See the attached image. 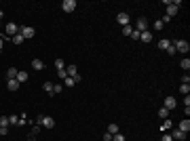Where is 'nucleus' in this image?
I'll return each instance as SVG.
<instances>
[{
    "label": "nucleus",
    "mask_w": 190,
    "mask_h": 141,
    "mask_svg": "<svg viewBox=\"0 0 190 141\" xmlns=\"http://www.w3.org/2000/svg\"><path fill=\"white\" fill-rule=\"evenodd\" d=\"M163 25H165V23H163L161 19H158V21H154V30H163Z\"/></svg>",
    "instance_id": "nucleus-32"
},
{
    "label": "nucleus",
    "mask_w": 190,
    "mask_h": 141,
    "mask_svg": "<svg viewBox=\"0 0 190 141\" xmlns=\"http://www.w3.org/2000/svg\"><path fill=\"white\" fill-rule=\"evenodd\" d=\"M171 44V40H167V38H163V40H158V48L161 51H167V47Z\"/></svg>",
    "instance_id": "nucleus-16"
},
{
    "label": "nucleus",
    "mask_w": 190,
    "mask_h": 141,
    "mask_svg": "<svg viewBox=\"0 0 190 141\" xmlns=\"http://www.w3.org/2000/svg\"><path fill=\"white\" fill-rule=\"evenodd\" d=\"M61 8H63L66 13H72V11L76 8V0H63V4H61Z\"/></svg>",
    "instance_id": "nucleus-5"
},
{
    "label": "nucleus",
    "mask_w": 190,
    "mask_h": 141,
    "mask_svg": "<svg viewBox=\"0 0 190 141\" xmlns=\"http://www.w3.org/2000/svg\"><path fill=\"white\" fill-rule=\"evenodd\" d=\"M184 105H186V107H190V97H188V95H184Z\"/></svg>",
    "instance_id": "nucleus-38"
},
{
    "label": "nucleus",
    "mask_w": 190,
    "mask_h": 141,
    "mask_svg": "<svg viewBox=\"0 0 190 141\" xmlns=\"http://www.w3.org/2000/svg\"><path fill=\"white\" fill-rule=\"evenodd\" d=\"M182 84H190V76H188V74L182 76Z\"/></svg>",
    "instance_id": "nucleus-35"
},
{
    "label": "nucleus",
    "mask_w": 190,
    "mask_h": 141,
    "mask_svg": "<svg viewBox=\"0 0 190 141\" xmlns=\"http://www.w3.org/2000/svg\"><path fill=\"white\" fill-rule=\"evenodd\" d=\"M180 91H182L184 95H188L190 93V84H182V87H180Z\"/></svg>",
    "instance_id": "nucleus-31"
},
{
    "label": "nucleus",
    "mask_w": 190,
    "mask_h": 141,
    "mask_svg": "<svg viewBox=\"0 0 190 141\" xmlns=\"http://www.w3.org/2000/svg\"><path fill=\"white\" fill-rule=\"evenodd\" d=\"M19 34H21L25 40H30V38H34V28H30V25H21V28H19Z\"/></svg>",
    "instance_id": "nucleus-2"
},
{
    "label": "nucleus",
    "mask_w": 190,
    "mask_h": 141,
    "mask_svg": "<svg viewBox=\"0 0 190 141\" xmlns=\"http://www.w3.org/2000/svg\"><path fill=\"white\" fill-rule=\"evenodd\" d=\"M17 82L21 84V82H28V74L25 72H17Z\"/></svg>",
    "instance_id": "nucleus-18"
},
{
    "label": "nucleus",
    "mask_w": 190,
    "mask_h": 141,
    "mask_svg": "<svg viewBox=\"0 0 190 141\" xmlns=\"http://www.w3.org/2000/svg\"><path fill=\"white\" fill-rule=\"evenodd\" d=\"M6 87H8V91H19V82L17 80H8Z\"/></svg>",
    "instance_id": "nucleus-19"
},
{
    "label": "nucleus",
    "mask_w": 190,
    "mask_h": 141,
    "mask_svg": "<svg viewBox=\"0 0 190 141\" xmlns=\"http://www.w3.org/2000/svg\"><path fill=\"white\" fill-rule=\"evenodd\" d=\"M63 91V84H53V93L57 95V93H61Z\"/></svg>",
    "instance_id": "nucleus-29"
},
{
    "label": "nucleus",
    "mask_w": 190,
    "mask_h": 141,
    "mask_svg": "<svg viewBox=\"0 0 190 141\" xmlns=\"http://www.w3.org/2000/svg\"><path fill=\"white\" fill-rule=\"evenodd\" d=\"M8 124H19V120H17V116H8Z\"/></svg>",
    "instance_id": "nucleus-33"
},
{
    "label": "nucleus",
    "mask_w": 190,
    "mask_h": 141,
    "mask_svg": "<svg viewBox=\"0 0 190 141\" xmlns=\"http://www.w3.org/2000/svg\"><path fill=\"white\" fill-rule=\"evenodd\" d=\"M66 74H68L70 78H74V82H80V74H78V70H76V65H68V70H66Z\"/></svg>",
    "instance_id": "nucleus-3"
},
{
    "label": "nucleus",
    "mask_w": 190,
    "mask_h": 141,
    "mask_svg": "<svg viewBox=\"0 0 190 141\" xmlns=\"http://www.w3.org/2000/svg\"><path fill=\"white\" fill-rule=\"evenodd\" d=\"M131 32H133L131 25H125V28H123V34H125V36H131Z\"/></svg>",
    "instance_id": "nucleus-27"
},
{
    "label": "nucleus",
    "mask_w": 190,
    "mask_h": 141,
    "mask_svg": "<svg viewBox=\"0 0 190 141\" xmlns=\"http://www.w3.org/2000/svg\"><path fill=\"white\" fill-rule=\"evenodd\" d=\"M6 133H8V129H6V126H0V135H2V137H4V135H6Z\"/></svg>",
    "instance_id": "nucleus-39"
},
{
    "label": "nucleus",
    "mask_w": 190,
    "mask_h": 141,
    "mask_svg": "<svg viewBox=\"0 0 190 141\" xmlns=\"http://www.w3.org/2000/svg\"><path fill=\"white\" fill-rule=\"evenodd\" d=\"M45 91H47L49 95H55L53 93V84H51V82H45Z\"/></svg>",
    "instance_id": "nucleus-30"
},
{
    "label": "nucleus",
    "mask_w": 190,
    "mask_h": 141,
    "mask_svg": "<svg viewBox=\"0 0 190 141\" xmlns=\"http://www.w3.org/2000/svg\"><path fill=\"white\" fill-rule=\"evenodd\" d=\"M6 78H8V80H17V70H15V67H8Z\"/></svg>",
    "instance_id": "nucleus-14"
},
{
    "label": "nucleus",
    "mask_w": 190,
    "mask_h": 141,
    "mask_svg": "<svg viewBox=\"0 0 190 141\" xmlns=\"http://www.w3.org/2000/svg\"><path fill=\"white\" fill-rule=\"evenodd\" d=\"M74 84H76V82H74V78H70V76H68V78H63V87H68V89H72Z\"/></svg>",
    "instance_id": "nucleus-21"
},
{
    "label": "nucleus",
    "mask_w": 190,
    "mask_h": 141,
    "mask_svg": "<svg viewBox=\"0 0 190 141\" xmlns=\"http://www.w3.org/2000/svg\"><path fill=\"white\" fill-rule=\"evenodd\" d=\"M158 116H161L163 120H165V118H169V110H167V107H161V110H158Z\"/></svg>",
    "instance_id": "nucleus-23"
},
{
    "label": "nucleus",
    "mask_w": 190,
    "mask_h": 141,
    "mask_svg": "<svg viewBox=\"0 0 190 141\" xmlns=\"http://www.w3.org/2000/svg\"><path fill=\"white\" fill-rule=\"evenodd\" d=\"M178 131H182V133H188V131H190V120H188V118H184V120L178 124Z\"/></svg>",
    "instance_id": "nucleus-10"
},
{
    "label": "nucleus",
    "mask_w": 190,
    "mask_h": 141,
    "mask_svg": "<svg viewBox=\"0 0 190 141\" xmlns=\"http://www.w3.org/2000/svg\"><path fill=\"white\" fill-rule=\"evenodd\" d=\"M180 65H182V70H184V72H188V70H190V59H188V57H186V59H182V61H180Z\"/></svg>",
    "instance_id": "nucleus-20"
},
{
    "label": "nucleus",
    "mask_w": 190,
    "mask_h": 141,
    "mask_svg": "<svg viewBox=\"0 0 190 141\" xmlns=\"http://www.w3.org/2000/svg\"><path fill=\"white\" fill-rule=\"evenodd\" d=\"M28 141H36V135H32V133H30V137H28Z\"/></svg>",
    "instance_id": "nucleus-41"
},
{
    "label": "nucleus",
    "mask_w": 190,
    "mask_h": 141,
    "mask_svg": "<svg viewBox=\"0 0 190 141\" xmlns=\"http://www.w3.org/2000/svg\"><path fill=\"white\" fill-rule=\"evenodd\" d=\"M57 76H59V78H68V74H66V70H59V72H57Z\"/></svg>",
    "instance_id": "nucleus-37"
},
{
    "label": "nucleus",
    "mask_w": 190,
    "mask_h": 141,
    "mask_svg": "<svg viewBox=\"0 0 190 141\" xmlns=\"http://www.w3.org/2000/svg\"><path fill=\"white\" fill-rule=\"evenodd\" d=\"M178 8H180V2H167V17L178 15Z\"/></svg>",
    "instance_id": "nucleus-4"
},
{
    "label": "nucleus",
    "mask_w": 190,
    "mask_h": 141,
    "mask_svg": "<svg viewBox=\"0 0 190 141\" xmlns=\"http://www.w3.org/2000/svg\"><path fill=\"white\" fill-rule=\"evenodd\" d=\"M175 105H178V101H175V97H171V95H169V97H165V107H167L169 112H171V110H173Z\"/></svg>",
    "instance_id": "nucleus-8"
},
{
    "label": "nucleus",
    "mask_w": 190,
    "mask_h": 141,
    "mask_svg": "<svg viewBox=\"0 0 190 141\" xmlns=\"http://www.w3.org/2000/svg\"><path fill=\"white\" fill-rule=\"evenodd\" d=\"M116 21H118L123 28L129 25V13H118V15H116Z\"/></svg>",
    "instance_id": "nucleus-7"
},
{
    "label": "nucleus",
    "mask_w": 190,
    "mask_h": 141,
    "mask_svg": "<svg viewBox=\"0 0 190 141\" xmlns=\"http://www.w3.org/2000/svg\"><path fill=\"white\" fill-rule=\"evenodd\" d=\"M0 126H8V116H0Z\"/></svg>",
    "instance_id": "nucleus-28"
},
{
    "label": "nucleus",
    "mask_w": 190,
    "mask_h": 141,
    "mask_svg": "<svg viewBox=\"0 0 190 141\" xmlns=\"http://www.w3.org/2000/svg\"><path fill=\"white\" fill-rule=\"evenodd\" d=\"M173 126V122L169 120V118H165V122H163V131H167V129H171Z\"/></svg>",
    "instance_id": "nucleus-25"
},
{
    "label": "nucleus",
    "mask_w": 190,
    "mask_h": 141,
    "mask_svg": "<svg viewBox=\"0 0 190 141\" xmlns=\"http://www.w3.org/2000/svg\"><path fill=\"white\" fill-rule=\"evenodd\" d=\"M4 32H6L8 36H15V34H19V25H17V23H6Z\"/></svg>",
    "instance_id": "nucleus-6"
},
{
    "label": "nucleus",
    "mask_w": 190,
    "mask_h": 141,
    "mask_svg": "<svg viewBox=\"0 0 190 141\" xmlns=\"http://www.w3.org/2000/svg\"><path fill=\"white\" fill-rule=\"evenodd\" d=\"M112 141H127V139H125L123 133H116V135H112Z\"/></svg>",
    "instance_id": "nucleus-26"
},
{
    "label": "nucleus",
    "mask_w": 190,
    "mask_h": 141,
    "mask_svg": "<svg viewBox=\"0 0 190 141\" xmlns=\"http://www.w3.org/2000/svg\"><path fill=\"white\" fill-rule=\"evenodd\" d=\"M32 67H34V70H42V67H45L42 59H36V57H34V59H32Z\"/></svg>",
    "instance_id": "nucleus-13"
},
{
    "label": "nucleus",
    "mask_w": 190,
    "mask_h": 141,
    "mask_svg": "<svg viewBox=\"0 0 190 141\" xmlns=\"http://www.w3.org/2000/svg\"><path fill=\"white\" fill-rule=\"evenodd\" d=\"M163 141H173V137L171 135H163Z\"/></svg>",
    "instance_id": "nucleus-40"
},
{
    "label": "nucleus",
    "mask_w": 190,
    "mask_h": 141,
    "mask_svg": "<svg viewBox=\"0 0 190 141\" xmlns=\"http://www.w3.org/2000/svg\"><path fill=\"white\" fill-rule=\"evenodd\" d=\"M40 126H45V129H53V126H55V120H53L51 116H45V118H42V124H40Z\"/></svg>",
    "instance_id": "nucleus-11"
},
{
    "label": "nucleus",
    "mask_w": 190,
    "mask_h": 141,
    "mask_svg": "<svg viewBox=\"0 0 190 141\" xmlns=\"http://www.w3.org/2000/svg\"><path fill=\"white\" fill-rule=\"evenodd\" d=\"M11 40H13V44H21V42H25V38H23L21 34H15V36H13Z\"/></svg>",
    "instance_id": "nucleus-17"
},
{
    "label": "nucleus",
    "mask_w": 190,
    "mask_h": 141,
    "mask_svg": "<svg viewBox=\"0 0 190 141\" xmlns=\"http://www.w3.org/2000/svg\"><path fill=\"white\" fill-rule=\"evenodd\" d=\"M55 67H57V72H59V70H66V63H63V59H55Z\"/></svg>",
    "instance_id": "nucleus-22"
},
{
    "label": "nucleus",
    "mask_w": 190,
    "mask_h": 141,
    "mask_svg": "<svg viewBox=\"0 0 190 141\" xmlns=\"http://www.w3.org/2000/svg\"><path fill=\"white\" fill-rule=\"evenodd\" d=\"M131 38H133V40H140V32L133 30V32H131Z\"/></svg>",
    "instance_id": "nucleus-36"
},
{
    "label": "nucleus",
    "mask_w": 190,
    "mask_h": 141,
    "mask_svg": "<svg viewBox=\"0 0 190 141\" xmlns=\"http://www.w3.org/2000/svg\"><path fill=\"white\" fill-rule=\"evenodd\" d=\"M171 137H173V139H178V141H182L184 137H186V133H182V131H178V129H175V131L171 133Z\"/></svg>",
    "instance_id": "nucleus-15"
},
{
    "label": "nucleus",
    "mask_w": 190,
    "mask_h": 141,
    "mask_svg": "<svg viewBox=\"0 0 190 141\" xmlns=\"http://www.w3.org/2000/svg\"><path fill=\"white\" fill-rule=\"evenodd\" d=\"M135 30H137V32H140V34H142V32H146V30H148V21H146V19H137V23H135Z\"/></svg>",
    "instance_id": "nucleus-9"
},
{
    "label": "nucleus",
    "mask_w": 190,
    "mask_h": 141,
    "mask_svg": "<svg viewBox=\"0 0 190 141\" xmlns=\"http://www.w3.org/2000/svg\"><path fill=\"white\" fill-rule=\"evenodd\" d=\"M108 133L110 135H116L118 133V124H108Z\"/></svg>",
    "instance_id": "nucleus-24"
},
{
    "label": "nucleus",
    "mask_w": 190,
    "mask_h": 141,
    "mask_svg": "<svg viewBox=\"0 0 190 141\" xmlns=\"http://www.w3.org/2000/svg\"><path fill=\"white\" fill-rule=\"evenodd\" d=\"M140 40H142V42H150V40H152V32H150V30L142 32V34H140Z\"/></svg>",
    "instance_id": "nucleus-12"
},
{
    "label": "nucleus",
    "mask_w": 190,
    "mask_h": 141,
    "mask_svg": "<svg viewBox=\"0 0 190 141\" xmlns=\"http://www.w3.org/2000/svg\"><path fill=\"white\" fill-rule=\"evenodd\" d=\"M167 53H169V55H175L178 51H175V47H173V44H169V47H167Z\"/></svg>",
    "instance_id": "nucleus-34"
},
{
    "label": "nucleus",
    "mask_w": 190,
    "mask_h": 141,
    "mask_svg": "<svg viewBox=\"0 0 190 141\" xmlns=\"http://www.w3.org/2000/svg\"><path fill=\"white\" fill-rule=\"evenodd\" d=\"M171 44L175 47V51H180V53H188L190 51V44L186 40H171Z\"/></svg>",
    "instance_id": "nucleus-1"
}]
</instances>
